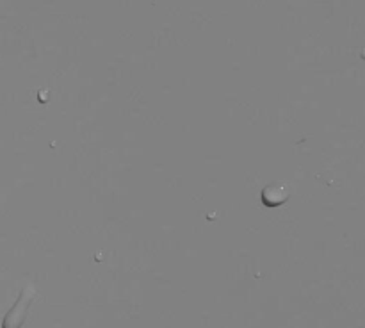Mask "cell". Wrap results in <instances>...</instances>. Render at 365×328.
<instances>
[{
  "mask_svg": "<svg viewBox=\"0 0 365 328\" xmlns=\"http://www.w3.org/2000/svg\"><path fill=\"white\" fill-rule=\"evenodd\" d=\"M36 296V285L27 284L18 294L16 302L13 303L9 310L6 312L2 319V328H21L27 319L29 309H31L32 302H34Z\"/></svg>",
  "mask_w": 365,
  "mask_h": 328,
  "instance_id": "cell-1",
  "label": "cell"
},
{
  "mask_svg": "<svg viewBox=\"0 0 365 328\" xmlns=\"http://www.w3.org/2000/svg\"><path fill=\"white\" fill-rule=\"evenodd\" d=\"M289 200V189L285 184L273 182L262 189V203L266 207H278Z\"/></svg>",
  "mask_w": 365,
  "mask_h": 328,
  "instance_id": "cell-2",
  "label": "cell"
}]
</instances>
